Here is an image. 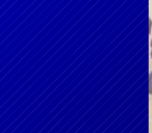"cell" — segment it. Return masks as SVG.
<instances>
[{"mask_svg": "<svg viewBox=\"0 0 152 133\" xmlns=\"http://www.w3.org/2000/svg\"><path fill=\"white\" fill-rule=\"evenodd\" d=\"M149 94L152 95V72L149 75Z\"/></svg>", "mask_w": 152, "mask_h": 133, "instance_id": "obj_1", "label": "cell"}, {"mask_svg": "<svg viewBox=\"0 0 152 133\" xmlns=\"http://www.w3.org/2000/svg\"><path fill=\"white\" fill-rule=\"evenodd\" d=\"M151 58H152V41H151Z\"/></svg>", "mask_w": 152, "mask_h": 133, "instance_id": "obj_2", "label": "cell"}]
</instances>
